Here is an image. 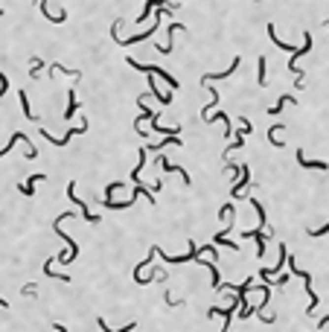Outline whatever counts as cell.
Returning <instances> with one entry per match:
<instances>
[{"mask_svg": "<svg viewBox=\"0 0 329 332\" xmlns=\"http://www.w3.org/2000/svg\"><path fill=\"white\" fill-rule=\"evenodd\" d=\"M149 12H152V3H149V6H146V9H143V15H137V24H143V21H146V18H152V15H149Z\"/></svg>", "mask_w": 329, "mask_h": 332, "instance_id": "603a6c76", "label": "cell"}, {"mask_svg": "<svg viewBox=\"0 0 329 332\" xmlns=\"http://www.w3.org/2000/svg\"><path fill=\"white\" fill-rule=\"evenodd\" d=\"M265 62H268L265 56H260V62H257V82L260 85H265Z\"/></svg>", "mask_w": 329, "mask_h": 332, "instance_id": "e0dca14e", "label": "cell"}, {"mask_svg": "<svg viewBox=\"0 0 329 332\" xmlns=\"http://www.w3.org/2000/svg\"><path fill=\"white\" fill-rule=\"evenodd\" d=\"M41 70H44V59H38V56H35V59H33V70H30V76H33V79H38V76H41Z\"/></svg>", "mask_w": 329, "mask_h": 332, "instance_id": "ac0fdd59", "label": "cell"}, {"mask_svg": "<svg viewBox=\"0 0 329 332\" xmlns=\"http://www.w3.org/2000/svg\"><path fill=\"white\" fill-rule=\"evenodd\" d=\"M21 111L27 114V120H38V117H35V111L30 108V100H27V91H21Z\"/></svg>", "mask_w": 329, "mask_h": 332, "instance_id": "2e32d148", "label": "cell"}, {"mask_svg": "<svg viewBox=\"0 0 329 332\" xmlns=\"http://www.w3.org/2000/svg\"><path fill=\"white\" fill-rule=\"evenodd\" d=\"M24 140H27V134H24V132H15V134H12V140L0 149V158H3V155H9V152L15 149V143H24ZM27 143H30V140H27Z\"/></svg>", "mask_w": 329, "mask_h": 332, "instance_id": "9c48e42d", "label": "cell"}, {"mask_svg": "<svg viewBox=\"0 0 329 332\" xmlns=\"http://www.w3.org/2000/svg\"><path fill=\"white\" fill-rule=\"evenodd\" d=\"M67 196H70V201H76V207L82 210V219H85L88 225H99V222H102L99 216H94V213L88 210V204H85V201H79V199H76V181H73V184L67 187Z\"/></svg>", "mask_w": 329, "mask_h": 332, "instance_id": "3957f363", "label": "cell"}, {"mask_svg": "<svg viewBox=\"0 0 329 332\" xmlns=\"http://www.w3.org/2000/svg\"><path fill=\"white\" fill-rule=\"evenodd\" d=\"M327 27H329V21H327Z\"/></svg>", "mask_w": 329, "mask_h": 332, "instance_id": "4316f807", "label": "cell"}, {"mask_svg": "<svg viewBox=\"0 0 329 332\" xmlns=\"http://www.w3.org/2000/svg\"><path fill=\"white\" fill-rule=\"evenodd\" d=\"M239 126H242V132H239V134H242V137H245V134L251 132V123H248L245 117H239Z\"/></svg>", "mask_w": 329, "mask_h": 332, "instance_id": "7402d4cb", "label": "cell"}, {"mask_svg": "<svg viewBox=\"0 0 329 332\" xmlns=\"http://www.w3.org/2000/svg\"><path fill=\"white\" fill-rule=\"evenodd\" d=\"M158 166H161V169H166V172H181V178H184V184H187V187L193 184V178H190V172H187V169H181V166L169 164L166 158H158Z\"/></svg>", "mask_w": 329, "mask_h": 332, "instance_id": "8992f818", "label": "cell"}, {"mask_svg": "<svg viewBox=\"0 0 329 332\" xmlns=\"http://www.w3.org/2000/svg\"><path fill=\"white\" fill-rule=\"evenodd\" d=\"M283 105H297V100L286 94V97H280V100H277V105H274V108H268V114H280V111H283Z\"/></svg>", "mask_w": 329, "mask_h": 332, "instance_id": "5bb4252c", "label": "cell"}, {"mask_svg": "<svg viewBox=\"0 0 329 332\" xmlns=\"http://www.w3.org/2000/svg\"><path fill=\"white\" fill-rule=\"evenodd\" d=\"M0 306H3V309H6V306H9V303H6V300H3V298H0Z\"/></svg>", "mask_w": 329, "mask_h": 332, "instance_id": "d4e9b609", "label": "cell"}, {"mask_svg": "<svg viewBox=\"0 0 329 332\" xmlns=\"http://www.w3.org/2000/svg\"><path fill=\"white\" fill-rule=\"evenodd\" d=\"M97 327H99V330H102V332H132L134 327H137V324H134V321H132V324H126V327H123V330H111V327H108V321H105V318H97Z\"/></svg>", "mask_w": 329, "mask_h": 332, "instance_id": "7c38bea8", "label": "cell"}, {"mask_svg": "<svg viewBox=\"0 0 329 332\" xmlns=\"http://www.w3.org/2000/svg\"><path fill=\"white\" fill-rule=\"evenodd\" d=\"M268 35H271V41H274V47H280V50H286V53H292L295 56L297 47L295 44H289V41H283V38H277V30H274V24H268Z\"/></svg>", "mask_w": 329, "mask_h": 332, "instance_id": "52a82bcc", "label": "cell"}, {"mask_svg": "<svg viewBox=\"0 0 329 332\" xmlns=\"http://www.w3.org/2000/svg\"><path fill=\"white\" fill-rule=\"evenodd\" d=\"M239 65H242V59L236 56V59L230 62V67H228V70H222V73H213V76H201V85H210L213 79H228L230 73H236V70H239Z\"/></svg>", "mask_w": 329, "mask_h": 332, "instance_id": "277c9868", "label": "cell"}, {"mask_svg": "<svg viewBox=\"0 0 329 332\" xmlns=\"http://www.w3.org/2000/svg\"><path fill=\"white\" fill-rule=\"evenodd\" d=\"M297 164L306 166V169H329V164H324V161H306V152L303 149H297Z\"/></svg>", "mask_w": 329, "mask_h": 332, "instance_id": "ba28073f", "label": "cell"}, {"mask_svg": "<svg viewBox=\"0 0 329 332\" xmlns=\"http://www.w3.org/2000/svg\"><path fill=\"white\" fill-rule=\"evenodd\" d=\"M56 327V332H67V327H62V324H53Z\"/></svg>", "mask_w": 329, "mask_h": 332, "instance_id": "cb8c5ba5", "label": "cell"}, {"mask_svg": "<svg viewBox=\"0 0 329 332\" xmlns=\"http://www.w3.org/2000/svg\"><path fill=\"white\" fill-rule=\"evenodd\" d=\"M126 62H129V65H132L134 70H143V73H149V76H161V79H166V85H169L172 91L178 88V79H175V76H169V73H166V70H161V67L143 65V62H137V59H126Z\"/></svg>", "mask_w": 329, "mask_h": 332, "instance_id": "6da1fadb", "label": "cell"}, {"mask_svg": "<svg viewBox=\"0 0 329 332\" xmlns=\"http://www.w3.org/2000/svg\"><path fill=\"white\" fill-rule=\"evenodd\" d=\"M6 91H9V79L0 73V102H3V94H6Z\"/></svg>", "mask_w": 329, "mask_h": 332, "instance_id": "44dd1931", "label": "cell"}, {"mask_svg": "<svg viewBox=\"0 0 329 332\" xmlns=\"http://www.w3.org/2000/svg\"><path fill=\"white\" fill-rule=\"evenodd\" d=\"M213 245H222V248H233V251L239 254V242H228V236H222V233H216V236H213Z\"/></svg>", "mask_w": 329, "mask_h": 332, "instance_id": "9a60e30c", "label": "cell"}, {"mask_svg": "<svg viewBox=\"0 0 329 332\" xmlns=\"http://www.w3.org/2000/svg\"><path fill=\"white\" fill-rule=\"evenodd\" d=\"M0 15H3V9H0Z\"/></svg>", "mask_w": 329, "mask_h": 332, "instance_id": "484cf974", "label": "cell"}, {"mask_svg": "<svg viewBox=\"0 0 329 332\" xmlns=\"http://www.w3.org/2000/svg\"><path fill=\"white\" fill-rule=\"evenodd\" d=\"M38 181H44V175H30V181H27V184H21V193H24V196H33Z\"/></svg>", "mask_w": 329, "mask_h": 332, "instance_id": "4fadbf2b", "label": "cell"}, {"mask_svg": "<svg viewBox=\"0 0 329 332\" xmlns=\"http://www.w3.org/2000/svg\"><path fill=\"white\" fill-rule=\"evenodd\" d=\"M85 132H88V120H85V123L79 126V129H70V132H67L65 137H53V134L47 132V129H41V137H44V140H50V146H67L73 134H85Z\"/></svg>", "mask_w": 329, "mask_h": 332, "instance_id": "7a4b0ae2", "label": "cell"}, {"mask_svg": "<svg viewBox=\"0 0 329 332\" xmlns=\"http://www.w3.org/2000/svg\"><path fill=\"white\" fill-rule=\"evenodd\" d=\"M166 146H181V137H166V140L155 143V146H146L143 152H155V149H166Z\"/></svg>", "mask_w": 329, "mask_h": 332, "instance_id": "8fae6325", "label": "cell"}, {"mask_svg": "<svg viewBox=\"0 0 329 332\" xmlns=\"http://www.w3.org/2000/svg\"><path fill=\"white\" fill-rule=\"evenodd\" d=\"M239 175H242V178H239V181L230 187V199H239V193L251 184V169H248V166H242V172H239Z\"/></svg>", "mask_w": 329, "mask_h": 332, "instance_id": "5b68a950", "label": "cell"}, {"mask_svg": "<svg viewBox=\"0 0 329 332\" xmlns=\"http://www.w3.org/2000/svg\"><path fill=\"white\" fill-rule=\"evenodd\" d=\"M35 292H38V286H35V283H27V286L21 289V295H24V298H33Z\"/></svg>", "mask_w": 329, "mask_h": 332, "instance_id": "d6986e66", "label": "cell"}, {"mask_svg": "<svg viewBox=\"0 0 329 332\" xmlns=\"http://www.w3.org/2000/svg\"><path fill=\"white\" fill-rule=\"evenodd\" d=\"M79 111V100H76V94L70 91L67 94V111H65V120H73V114Z\"/></svg>", "mask_w": 329, "mask_h": 332, "instance_id": "30bf717a", "label": "cell"}, {"mask_svg": "<svg viewBox=\"0 0 329 332\" xmlns=\"http://www.w3.org/2000/svg\"><path fill=\"white\" fill-rule=\"evenodd\" d=\"M309 236H324V233H329V222L324 225V228H312V231H306Z\"/></svg>", "mask_w": 329, "mask_h": 332, "instance_id": "ffe728a7", "label": "cell"}]
</instances>
